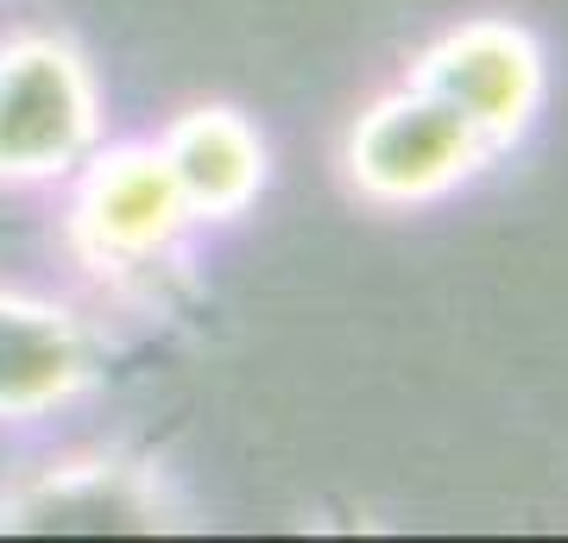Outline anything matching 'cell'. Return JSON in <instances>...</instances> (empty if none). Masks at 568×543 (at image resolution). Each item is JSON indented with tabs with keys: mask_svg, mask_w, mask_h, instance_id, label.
I'll use <instances>...</instances> for the list:
<instances>
[]
</instances>
